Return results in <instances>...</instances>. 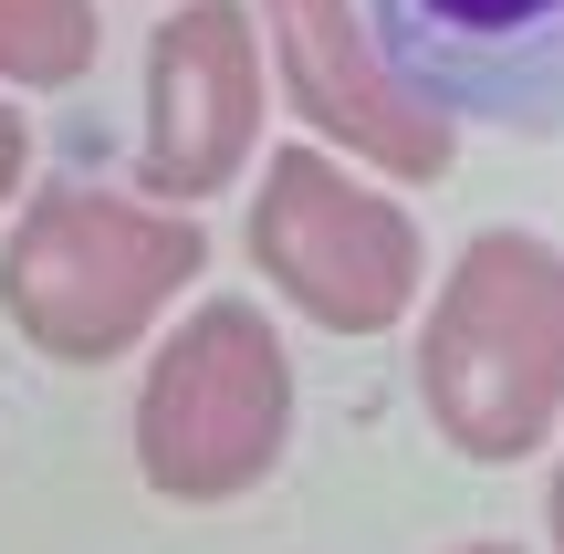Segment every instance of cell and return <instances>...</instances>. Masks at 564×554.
<instances>
[{
  "label": "cell",
  "mask_w": 564,
  "mask_h": 554,
  "mask_svg": "<svg viewBox=\"0 0 564 554\" xmlns=\"http://www.w3.org/2000/svg\"><path fill=\"white\" fill-rule=\"evenodd\" d=\"M137 471L158 502H241L262 492L293 450V346L251 293H209L178 314V335H158L137 377Z\"/></svg>",
  "instance_id": "3"
},
{
  "label": "cell",
  "mask_w": 564,
  "mask_h": 554,
  "mask_svg": "<svg viewBox=\"0 0 564 554\" xmlns=\"http://www.w3.org/2000/svg\"><path fill=\"white\" fill-rule=\"evenodd\" d=\"M105 53L95 0H0V95H63Z\"/></svg>",
  "instance_id": "8"
},
{
  "label": "cell",
  "mask_w": 564,
  "mask_h": 554,
  "mask_svg": "<svg viewBox=\"0 0 564 554\" xmlns=\"http://www.w3.org/2000/svg\"><path fill=\"white\" fill-rule=\"evenodd\" d=\"M387 74L440 126L564 137V0H356Z\"/></svg>",
  "instance_id": "5"
},
{
  "label": "cell",
  "mask_w": 564,
  "mask_h": 554,
  "mask_svg": "<svg viewBox=\"0 0 564 554\" xmlns=\"http://www.w3.org/2000/svg\"><path fill=\"white\" fill-rule=\"evenodd\" d=\"M544 544L564 554V450H554V481H544Z\"/></svg>",
  "instance_id": "10"
},
{
  "label": "cell",
  "mask_w": 564,
  "mask_h": 554,
  "mask_svg": "<svg viewBox=\"0 0 564 554\" xmlns=\"http://www.w3.org/2000/svg\"><path fill=\"white\" fill-rule=\"evenodd\" d=\"M449 554H523V544H502V534H481V544H449Z\"/></svg>",
  "instance_id": "11"
},
{
  "label": "cell",
  "mask_w": 564,
  "mask_h": 554,
  "mask_svg": "<svg viewBox=\"0 0 564 554\" xmlns=\"http://www.w3.org/2000/svg\"><path fill=\"white\" fill-rule=\"evenodd\" d=\"M262 146V32L251 0H178L147 32V126L137 178L158 209H199Z\"/></svg>",
  "instance_id": "7"
},
{
  "label": "cell",
  "mask_w": 564,
  "mask_h": 554,
  "mask_svg": "<svg viewBox=\"0 0 564 554\" xmlns=\"http://www.w3.org/2000/svg\"><path fill=\"white\" fill-rule=\"evenodd\" d=\"M251 32H262V63L282 84V105L303 116V137L345 167H387L408 188L449 178V126L387 74L377 32H366L356 0H251Z\"/></svg>",
  "instance_id": "6"
},
{
  "label": "cell",
  "mask_w": 564,
  "mask_h": 554,
  "mask_svg": "<svg viewBox=\"0 0 564 554\" xmlns=\"http://www.w3.org/2000/svg\"><path fill=\"white\" fill-rule=\"evenodd\" d=\"M241 241H251V272L324 335H387L419 304V272H429L408 209L377 178H356L345 157H324L314 137L262 157Z\"/></svg>",
  "instance_id": "4"
},
{
  "label": "cell",
  "mask_w": 564,
  "mask_h": 554,
  "mask_svg": "<svg viewBox=\"0 0 564 554\" xmlns=\"http://www.w3.org/2000/svg\"><path fill=\"white\" fill-rule=\"evenodd\" d=\"M419 409L460 460H533L564 430V241L491 220L449 251L419 325Z\"/></svg>",
  "instance_id": "1"
},
{
  "label": "cell",
  "mask_w": 564,
  "mask_h": 554,
  "mask_svg": "<svg viewBox=\"0 0 564 554\" xmlns=\"http://www.w3.org/2000/svg\"><path fill=\"white\" fill-rule=\"evenodd\" d=\"M209 272V230L105 178H42L0 241V314L53 367H105L147 346L158 314Z\"/></svg>",
  "instance_id": "2"
},
{
  "label": "cell",
  "mask_w": 564,
  "mask_h": 554,
  "mask_svg": "<svg viewBox=\"0 0 564 554\" xmlns=\"http://www.w3.org/2000/svg\"><path fill=\"white\" fill-rule=\"evenodd\" d=\"M21 178H32V126H21V105L0 95V209L21 199Z\"/></svg>",
  "instance_id": "9"
}]
</instances>
